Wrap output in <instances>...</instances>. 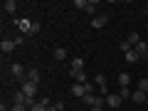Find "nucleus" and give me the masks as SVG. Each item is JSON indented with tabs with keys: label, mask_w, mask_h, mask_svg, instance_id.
I'll return each instance as SVG.
<instances>
[{
	"label": "nucleus",
	"mask_w": 148,
	"mask_h": 111,
	"mask_svg": "<svg viewBox=\"0 0 148 111\" xmlns=\"http://www.w3.org/2000/svg\"><path fill=\"white\" fill-rule=\"evenodd\" d=\"M10 74L15 77L17 82H27V79H25V67H22V64H12V67H10Z\"/></svg>",
	"instance_id": "nucleus-2"
},
{
	"label": "nucleus",
	"mask_w": 148,
	"mask_h": 111,
	"mask_svg": "<svg viewBox=\"0 0 148 111\" xmlns=\"http://www.w3.org/2000/svg\"><path fill=\"white\" fill-rule=\"evenodd\" d=\"M106 22H109V17H106V15H94V17H91V27H96V30H101Z\"/></svg>",
	"instance_id": "nucleus-6"
},
{
	"label": "nucleus",
	"mask_w": 148,
	"mask_h": 111,
	"mask_svg": "<svg viewBox=\"0 0 148 111\" xmlns=\"http://www.w3.org/2000/svg\"><path fill=\"white\" fill-rule=\"evenodd\" d=\"M119 96H121V99L126 101V99H131V96H133V91L128 89V86H121V89H119Z\"/></svg>",
	"instance_id": "nucleus-16"
},
{
	"label": "nucleus",
	"mask_w": 148,
	"mask_h": 111,
	"mask_svg": "<svg viewBox=\"0 0 148 111\" xmlns=\"http://www.w3.org/2000/svg\"><path fill=\"white\" fill-rule=\"evenodd\" d=\"M121 104H123V99L119 94H109L106 96V106H109V109H119Z\"/></svg>",
	"instance_id": "nucleus-4"
},
{
	"label": "nucleus",
	"mask_w": 148,
	"mask_h": 111,
	"mask_svg": "<svg viewBox=\"0 0 148 111\" xmlns=\"http://www.w3.org/2000/svg\"><path fill=\"white\" fill-rule=\"evenodd\" d=\"M37 86H40V84H35V82H22V94H25V96H35L37 94Z\"/></svg>",
	"instance_id": "nucleus-3"
},
{
	"label": "nucleus",
	"mask_w": 148,
	"mask_h": 111,
	"mask_svg": "<svg viewBox=\"0 0 148 111\" xmlns=\"http://www.w3.org/2000/svg\"><path fill=\"white\" fill-rule=\"evenodd\" d=\"M91 111H101V106H91Z\"/></svg>",
	"instance_id": "nucleus-24"
},
{
	"label": "nucleus",
	"mask_w": 148,
	"mask_h": 111,
	"mask_svg": "<svg viewBox=\"0 0 148 111\" xmlns=\"http://www.w3.org/2000/svg\"><path fill=\"white\" fill-rule=\"evenodd\" d=\"M15 47H17L15 40H3V42H0V52H3V54H10Z\"/></svg>",
	"instance_id": "nucleus-5"
},
{
	"label": "nucleus",
	"mask_w": 148,
	"mask_h": 111,
	"mask_svg": "<svg viewBox=\"0 0 148 111\" xmlns=\"http://www.w3.org/2000/svg\"><path fill=\"white\" fill-rule=\"evenodd\" d=\"M47 111H59V109H57V106H54V104H52V106H49V109H47Z\"/></svg>",
	"instance_id": "nucleus-23"
},
{
	"label": "nucleus",
	"mask_w": 148,
	"mask_h": 111,
	"mask_svg": "<svg viewBox=\"0 0 148 111\" xmlns=\"http://www.w3.org/2000/svg\"><path fill=\"white\" fill-rule=\"evenodd\" d=\"M25 99L27 96L22 94V91H15V94H12V104H25Z\"/></svg>",
	"instance_id": "nucleus-18"
},
{
	"label": "nucleus",
	"mask_w": 148,
	"mask_h": 111,
	"mask_svg": "<svg viewBox=\"0 0 148 111\" xmlns=\"http://www.w3.org/2000/svg\"><path fill=\"white\" fill-rule=\"evenodd\" d=\"M52 57L57 59V62H64V59H67V47H54Z\"/></svg>",
	"instance_id": "nucleus-11"
},
{
	"label": "nucleus",
	"mask_w": 148,
	"mask_h": 111,
	"mask_svg": "<svg viewBox=\"0 0 148 111\" xmlns=\"http://www.w3.org/2000/svg\"><path fill=\"white\" fill-rule=\"evenodd\" d=\"M72 77H74L77 84H86V74L84 72H72Z\"/></svg>",
	"instance_id": "nucleus-15"
},
{
	"label": "nucleus",
	"mask_w": 148,
	"mask_h": 111,
	"mask_svg": "<svg viewBox=\"0 0 148 111\" xmlns=\"http://www.w3.org/2000/svg\"><path fill=\"white\" fill-rule=\"evenodd\" d=\"M133 49H136V54H138L141 59H146V57H148V45L143 42V40H141V42H138V45H136Z\"/></svg>",
	"instance_id": "nucleus-9"
},
{
	"label": "nucleus",
	"mask_w": 148,
	"mask_h": 111,
	"mask_svg": "<svg viewBox=\"0 0 148 111\" xmlns=\"http://www.w3.org/2000/svg\"><path fill=\"white\" fill-rule=\"evenodd\" d=\"M27 82L40 84V69H37V67H30V69H27Z\"/></svg>",
	"instance_id": "nucleus-10"
},
{
	"label": "nucleus",
	"mask_w": 148,
	"mask_h": 111,
	"mask_svg": "<svg viewBox=\"0 0 148 111\" xmlns=\"http://www.w3.org/2000/svg\"><path fill=\"white\" fill-rule=\"evenodd\" d=\"M143 10H146V15H148V3H146V8H143Z\"/></svg>",
	"instance_id": "nucleus-25"
},
{
	"label": "nucleus",
	"mask_w": 148,
	"mask_h": 111,
	"mask_svg": "<svg viewBox=\"0 0 148 111\" xmlns=\"http://www.w3.org/2000/svg\"><path fill=\"white\" fill-rule=\"evenodd\" d=\"M69 69H72V72H84V59H82V57H74L72 62H69Z\"/></svg>",
	"instance_id": "nucleus-7"
},
{
	"label": "nucleus",
	"mask_w": 148,
	"mask_h": 111,
	"mask_svg": "<svg viewBox=\"0 0 148 111\" xmlns=\"http://www.w3.org/2000/svg\"><path fill=\"white\" fill-rule=\"evenodd\" d=\"M96 101H99V96H94V94H86L84 96V104L86 106H96Z\"/></svg>",
	"instance_id": "nucleus-19"
},
{
	"label": "nucleus",
	"mask_w": 148,
	"mask_h": 111,
	"mask_svg": "<svg viewBox=\"0 0 148 111\" xmlns=\"http://www.w3.org/2000/svg\"><path fill=\"white\" fill-rule=\"evenodd\" d=\"M123 57H126V62H128V64H133V62H138V59H141V57L136 54V49H131V52H126Z\"/></svg>",
	"instance_id": "nucleus-17"
},
{
	"label": "nucleus",
	"mask_w": 148,
	"mask_h": 111,
	"mask_svg": "<svg viewBox=\"0 0 148 111\" xmlns=\"http://www.w3.org/2000/svg\"><path fill=\"white\" fill-rule=\"evenodd\" d=\"M131 101H136V104H146L148 94H146V91H141V89H136V91H133V96H131Z\"/></svg>",
	"instance_id": "nucleus-8"
},
{
	"label": "nucleus",
	"mask_w": 148,
	"mask_h": 111,
	"mask_svg": "<svg viewBox=\"0 0 148 111\" xmlns=\"http://www.w3.org/2000/svg\"><path fill=\"white\" fill-rule=\"evenodd\" d=\"M128 84H131V74L121 72V74H119V86H128Z\"/></svg>",
	"instance_id": "nucleus-13"
},
{
	"label": "nucleus",
	"mask_w": 148,
	"mask_h": 111,
	"mask_svg": "<svg viewBox=\"0 0 148 111\" xmlns=\"http://www.w3.org/2000/svg\"><path fill=\"white\" fill-rule=\"evenodd\" d=\"M138 89H141V91H146V94H148V79H141V82H138Z\"/></svg>",
	"instance_id": "nucleus-21"
},
{
	"label": "nucleus",
	"mask_w": 148,
	"mask_h": 111,
	"mask_svg": "<svg viewBox=\"0 0 148 111\" xmlns=\"http://www.w3.org/2000/svg\"><path fill=\"white\" fill-rule=\"evenodd\" d=\"M40 22H32V20H17V30L22 32V35H35V32H40Z\"/></svg>",
	"instance_id": "nucleus-1"
},
{
	"label": "nucleus",
	"mask_w": 148,
	"mask_h": 111,
	"mask_svg": "<svg viewBox=\"0 0 148 111\" xmlns=\"http://www.w3.org/2000/svg\"><path fill=\"white\" fill-rule=\"evenodd\" d=\"M3 10H5V12H15L17 10V3H15V0H5V3H3Z\"/></svg>",
	"instance_id": "nucleus-14"
},
{
	"label": "nucleus",
	"mask_w": 148,
	"mask_h": 111,
	"mask_svg": "<svg viewBox=\"0 0 148 111\" xmlns=\"http://www.w3.org/2000/svg\"><path fill=\"white\" fill-rule=\"evenodd\" d=\"M74 8H77V10H84V12H86V8H89V0H74Z\"/></svg>",
	"instance_id": "nucleus-20"
},
{
	"label": "nucleus",
	"mask_w": 148,
	"mask_h": 111,
	"mask_svg": "<svg viewBox=\"0 0 148 111\" xmlns=\"http://www.w3.org/2000/svg\"><path fill=\"white\" fill-rule=\"evenodd\" d=\"M10 111H27V106H25V104H12Z\"/></svg>",
	"instance_id": "nucleus-22"
},
{
	"label": "nucleus",
	"mask_w": 148,
	"mask_h": 111,
	"mask_svg": "<svg viewBox=\"0 0 148 111\" xmlns=\"http://www.w3.org/2000/svg\"><path fill=\"white\" fill-rule=\"evenodd\" d=\"M126 42L131 45V47H136V45L141 42V35H138V32H128V37H126Z\"/></svg>",
	"instance_id": "nucleus-12"
}]
</instances>
